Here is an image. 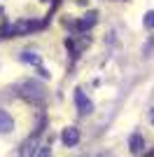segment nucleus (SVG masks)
Instances as JSON below:
<instances>
[{
  "instance_id": "8",
  "label": "nucleus",
  "mask_w": 154,
  "mask_h": 157,
  "mask_svg": "<svg viewBox=\"0 0 154 157\" xmlns=\"http://www.w3.org/2000/svg\"><path fill=\"white\" fill-rule=\"evenodd\" d=\"M142 24H145V28H154V10H152V12H147V14H145Z\"/></svg>"
},
{
  "instance_id": "10",
  "label": "nucleus",
  "mask_w": 154,
  "mask_h": 157,
  "mask_svg": "<svg viewBox=\"0 0 154 157\" xmlns=\"http://www.w3.org/2000/svg\"><path fill=\"white\" fill-rule=\"evenodd\" d=\"M38 73H40V75H42V78H49V71H47V68H45V66H38Z\"/></svg>"
},
{
  "instance_id": "2",
  "label": "nucleus",
  "mask_w": 154,
  "mask_h": 157,
  "mask_svg": "<svg viewBox=\"0 0 154 157\" xmlns=\"http://www.w3.org/2000/svg\"><path fill=\"white\" fill-rule=\"evenodd\" d=\"M75 103H77V110H79V115H89V113L94 110V103H91V98H86L84 89H79V87L75 89Z\"/></svg>"
},
{
  "instance_id": "1",
  "label": "nucleus",
  "mask_w": 154,
  "mask_h": 157,
  "mask_svg": "<svg viewBox=\"0 0 154 157\" xmlns=\"http://www.w3.org/2000/svg\"><path fill=\"white\" fill-rule=\"evenodd\" d=\"M38 28V21H33V19H19V21H14V24H9V26L2 28V35L5 38H12V35H24V33H31Z\"/></svg>"
},
{
  "instance_id": "7",
  "label": "nucleus",
  "mask_w": 154,
  "mask_h": 157,
  "mask_svg": "<svg viewBox=\"0 0 154 157\" xmlns=\"http://www.w3.org/2000/svg\"><path fill=\"white\" fill-rule=\"evenodd\" d=\"M21 61H24V63H31V66H40L42 63V56H40L38 52H33V49H26V52L21 54Z\"/></svg>"
},
{
  "instance_id": "11",
  "label": "nucleus",
  "mask_w": 154,
  "mask_h": 157,
  "mask_svg": "<svg viewBox=\"0 0 154 157\" xmlns=\"http://www.w3.org/2000/svg\"><path fill=\"white\" fill-rule=\"evenodd\" d=\"M149 122L154 124V108H152V113H149Z\"/></svg>"
},
{
  "instance_id": "6",
  "label": "nucleus",
  "mask_w": 154,
  "mask_h": 157,
  "mask_svg": "<svg viewBox=\"0 0 154 157\" xmlns=\"http://www.w3.org/2000/svg\"><path fill=\"white\" fill-rule=\"evenodd\" d=\"M128 148H131V152H133V155H140V152L145 150V141H142L140 134H133V136H131V141H128Z\"/></svg>"
},
{
  "instance_id": "3",
  "label": "nucleus",
  "mask_w": 154,
  "mask_h": 157,
  "mask_svg": "<svg viewBox=\"0 0 154 157\" xmlns=\"http://www.w3.org/2000/svg\"><path fill=\"white\" fill-rule=\"evenodd\" d=\"M61 141H63L65 148H72V145L79 143V129H75V127H68V129H63V134H61Z\"/></svg>"
},
{
  "instance_id": "5",
  "label": "nucleus",
  "mask_w": 154,
  "mask_h": 157,
  "mask_svg": "<svg viewBox=\"0 0 154 157\" xmlns=\"http://www.w3.org/2000/svg\"><path fill=\"white\" fill-rule=\"evenodd\" d=\"M14 129V120L9 113L0 110V134H9V131Z\"/></svg>"
},
{
  "instance_id": "9",
  "label": "nucleus",
  "mask_w": 154,
  "mask_h": 157,
  "mask_svg": "<svg viewBox=\"0 0 154 157\" xmlns=\"http://www.w3.org/2000/svg\"><path fill=\"white\" fill-rule=\"evenodd\" d=\"M38 157H51V148H49V145H42L40 152H38Z\"/></svg>"
},
{
  "instance_id": "4",
  "label": "nucleus",
  "mask_w": 154,
  "mask_h": 157,
  "mask_svg": "<svg viewBox=\"0 0 154 157\" xmlns=\"http://www.w3.org/2000/svg\"><path fill=\"white\" fill-rule=\"evenodd\" d=\"M96 21H98V12H89V14H84V19H79V21L75 24V28H77L79 33H86L94 24H96Z\"/></svg>"
}]
</instances>
